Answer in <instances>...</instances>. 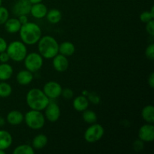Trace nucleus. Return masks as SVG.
I'll return each instance as SVG.
<instances>
[{"label":"nucleus","mask_w":154,"mask_h":154,"mask_svg":"<svg viewBox=\"0 0 154 154\" xmlns=\"http://www.w3.org/2000/svg\"><path fill=\"white\" fill-rule=\"evenodd\" d=\"M20 37L25 45H33L42 38V29L38 24L28 22L21 26Z\"/></svg>","instance_id":"f257e3e1"},{"label":"nucleus","mask_w":154,"mask_h":154,"mask_svg":"<svg viewBox=\"0 0 154 154\" xmlns=\"http://www.w3.org/2000/svg\"><path fill=\"white\" fill-rule=\"evenodd\" d=\"M26 103L30 109L36 111H43L50 102V99L45 94L43 90L34 88L27 93L26 97Z\"/></svg>","instance_id":"f03ea898"},{"label":"nucleus","mask_w":154,"mask_h":154,"mask_svg":"<svg viewBox=\"0 0 154 154\" xmlns=\"http://www.w3.org/2000/svg\"><path fill=\"white\" fill-rule=\"evenodd\" d=\"M38 43L39 54L43 58L50 60L59 54V44L52 36H43L39 39Z\"/></svg>","instance_id":"7ed1b4c3"},{"label":"nucleus","mask_w":154,"mask_h":154,"mask_svg":"<svg viewBox=\"0 0 154 154\" xmlns=\"http://www.w3.org/2000/svg\"><path fill=\"white\" fill-rule=\"evenodd\" d=\"M6 52L11 60L14 62H21L27 55V48L23 42L14 41L8 45Z\"/></svg>","instance_id":"20e7f679"},{"label":"nucleus","mask_w":154,"mask_h":154,"mask_svg":"<svg viewBox=\"0 0 154 154\" xmlns=\"http://www.w3.org/2000/svg\"><path fill=\"white\" fill-rule=\"evenodd\" d=\"M24 120L28 127L32 129H40L45 126V117L40 111L30 110L26 113Z\"/></svg>","instance_id":"39448f33"},{"label":"nucleus","mask_w":154,"mask_h":154,"mask_svg":"<svg viewBox=\"0 0 154 154\" xmlns=\"http://www.w3.org/2000/svg\"><path fill=\"white\" fill-rule=\"evenodd\" d=\"M23 60L26 69L32 73L40 70L44 63L43 57L39 54V53L35 52L27 54Z\"/></svg>","instance_id":"423d86ee"},{"label":"nucleus","mask_w":154,"mask_h":154,"mask_svg":"<svg viewBox=\"0 0 154 154\" xmlns=\"http://www.w3.org/2000/svg\"><path fill=\"white\" fill-rule=\"evenodd\" d=\"M105 129L103 126L97 123H93L84 132V139L89 143H95L103 137Z\"/></svg>","instance_id":"0eeeda50"},{"label":"nucleus","mask_w":154,"mask_h":154,"mask_svg":"<svg viewBox=\"0 0 154 154\" xmlns=\"http://www.w3.org/2000/svg\"><path fill=\"white\" fill-rule=\"evenodd\" d=\"M62 88L61 85L56 81H49L46 83L43 87V92L48 97V99H55L61 96Z\"/></svg>","instance_id":"6e6552de"},{"label":"nucleus","mask_w":154,"mask_h":154,"mask_svg":"<svg viewBox=\"0 0 154 154\" xmlns=\"http://www.w3.org/2000/svg\"><path fill=\"white\" fill-rule=\"evenodd\" d=\"M32 4L29 0H17L12 8V13L15 16L27 15L30 13Z\"/></svg>","instance_id":"1a4fd4ad"},{"label":"nucleus","mask_w":154,"mask_h":154,"mask_svg":"<svg viewBox=\"0 0 154 154\" xmlns=\"http://www.w3.org/2000/svg\"><path fill=\"white\" fill-rule=\"evenodd\" d=\"M45 118L49 120L50 122H52V123L57 121L60 118V114H61L60 107L55 102H50L45 108Z\"/></svg>","instance_id":"9d476101"},{"label":"nucleus","mask_w":154,"mask_h":154,"mask_svg":"<svg viewBox=\"0 0 154 154\" xmlns=\"http://www.w3.org/2000/svg\"><path fill=\"white\" fill-rule=\"evenodd\" d=\"M138 138L143 142H152L154 140V126L152 123L143 125L138 130Z\"/></svg>","instance_id":"9b49d317"},{"label":"nucleus","mask_w":154,"mask_h":154,"mask_svg":"<svg viewBox=\"0 0 154 154\" xmlns=\"http://www.w3.org/2000/svg\"><path fill=\"white\" fill-rule=\"evenodd\" d=\"M69 60L66 56L58 54L53 58V66L58 72H64L69 68Z\"/></svg>","instance_id":"f8f14e48"},{"label":"nucleus","mask_w":154,"mask_h":154,"mask_svg":"<svg viewBox=\"0 0 154 154\" xmlns=\"http://www.w3.org/2000/svg\"><path fill=\"white\" fill-rule=\"evenodd\" d=\"M47 13H48V8H47L46 5L42 4V2L32 5L30 14L33 17L36 18V19H42V18L45 17Z\"/></svg>","instance_id":"ddd939ff"},{"label":"nucleus","mask_w":154,"mask_h":154,"mask_svg":"<svg viewBox=\"0 0 154 154\" xmlns=\"http://www.w3.org/2000/svg\"><path fill=\"white\" fill-rule=\"evenodd\" d=\"M33 78H34V76H33L32 72H29L27 69L20 71L16 76V79L18 84L23 86L29 84L32 81Z\"/></svg>","instance_id":"4468645a"},{"label":"nucleus","mask_w":154,"mask_h":154,"mask_svg":"<svg viewBox=\"0 0 154 154\" xmlns=\"http://www.w3.org/2000/svg\"><path fill=\"white\" fill-rule=\"evenodd\" d=\"M7 122L11 126H17L22 123L24 120V116L20 111H11L7 114Z\"/></svg>","instance_id":"2eb2a0df"},{"label":"nucleus","mask_w":154,"mask_h":154,"mask_svg":"<svg viewBox=\"0 0 154 154\" xmlns=\"http://www.w3.org/2000/svg\"><path fill=\"white\" fill-rule=\"evenodd\" d=\"M4 25L6 31L11 34L18 32L22 26L17 18H8Z\"/></svg>","instance_id":"dca6fc26"},{"label":"nucleus","mask_w":154,"mask_h":154,"mask_svg":"<svg viewBox=\"0 0 154 154\" xmlns=\"http://www.w3.org/2000/svg\"><path fill=\"white\" fill-rule=\"evenodd\" d=\"M72 105L74 109L79 112H83L88 108L89 100L86 96H79L74 99Z\"/></svg>","instance_id":"f3484780"},{"label":"nucleus","mask_w":154,"mask_h":154,"mask_svg":"<svg viewBox=\"0 0 154 154\" xmlns=\"http://www.w3.org/2000/svg\"><path fill=\"white\" fill-rule=\"evenodd\" d=\"M13 141L10 132L5 130H0V149L7 150L11 147Z\"/></svg>","instance_id":"a211bd4d"},{"label":"nucleus","mask_w":154,"mask_h":154,"mask_svg":"<svg viewBox=\"0 0 154 154\" xmlns=\"http://www.w3.org/2000/svg\"><path fill=\"white\" fill-rule=\"evenodd\" d=\"M75 52V46L70 42H63L61 45H59V53L60 54L70 57L73 55Z\"/></svg>","instance_id":"6ab92c4d"},{"label":"nucleus","mask_w":154,"mask_h":154,"mask_svg":"<svg viewBox=\"0 0 154 154\" xmlns=\"http://www.w3.org/2000/svg\"><path fill=\"white\" fill-rule=\"evenodd\" d=\"M14 73L13 68L7 63L0 64V81H7L11 78Z\"/></svg>","instance_id":"aec40b11"},{"label":"nucleus","mask_w":154,"mask_h":154,"mask_svg":"<svg viewBox=\"0 0 154 154\" xmlns=\"http://www.w3.org/2000/svg\"><path fill=\"white\" fill-rule=\"evenodd\" d=\"M48 138L44 134H39L37 135L32 140V147L36 150H40L44 148L48 144Z\"/></svg>","instance_id":"412c9836"},{"label":"nucleus","mask_w":154,"mask_h":154,"mask_svg":"<svg viewBox=\"0 0 154 154\" xmlns=\"http://www.w3.org/2000/svg\"><path fill=\"white\" fill-rule=\"evenodd\" d=\"M141 117L147 123H154V108L153 105H147L141 111Z\"/></svg>","instance_id":"4be33fe9"},{"label":"nucleus","mask_w":154,"mask_h":154,"mask_svg":"<svg viewBox=\"0 0 154 154\" xmlns=\"http://www.w3.org/2000/svg\"><path fill=\"white\" fill-rule=\"evenodd\" d=\"M47 20L49 23L52 24H56L58 23L62 19V13L60 10L58 9H51L49 11H48V13H47L46 16Z\"/></svg>","instance_id":"5701e85b"},{"label":"nucleus","mask_w":154,"mask_h":154,"mask_svg":"<svg viewBox=\"0 0 154 154\" xmlns=\"http://www.w3.org/2000/svg\"><path fill=\"white\" fill-rule=\"evenodd\" d=\"M82 118L84 121L88 124H93L97 121V115L92 110L87 109L83 111Z\"/></svg>","instance_id":"b1692460"},{"label":"nucleus","mask_w":154,"mask_h":154,"mask_svg":"<svg viewBox=\"0 0 154 154\" xmlns=\"http://www.w3.org/2000/svg\"><path fill=\"white\" fill-rule=\"evenodd\" d=\"M34 153V148L28 144H21L13 150L14 154H33Z\"/></svg>","instance_id":"393cba45"},{"label":"nucleus","mask_w":154,"mask_h":154,"mask_svg":"<svg viewBox=\"0 0 154 154\" xmlns=\"http://www.w3.org/2000/svg\"><path fill=\"white\" fill-rule=\"evenodd\" d=\"M12 93V87L6 82H0V97L7 98Z\"/></svg>","instance_id":"a878e982"},{"label":"nucleus","mask_w":154,"mask_h":154,"mask_svg":"<svg viewBox=\"0 0 154 154\" xmlns=\"http://www.w3.org/2000/svg\"><path fill=\"white\" fill-rule=\"evenodd\" d=\"M9 18V12L6 8L0 6V25H3Z\"/></svg>","instance_id":"bb28decb"},{"label":"nucleus","mask_w":154,"mask_h":154,"mask_svg":"<svg viewBox=\"0 0 154 154\" xmlns=\"http://www.w3.org/2000/svg\"><path fill=\"white\" fill-rule=\"evenodd\" d=\"M154 19V16L151 14L150 11H144L140 14V20L142 23H147V22Z\"/></svg>","instance_id":"cd10ccee"},{"label":"nucleus","mask_w":154,"mask_h":154,"mask_svg":"<svg viewBox=\"0 0 154 154\" xmlns=\"http://www.w3.org/2000/svg\"><path fill=\"white\" fill-rule=\"evenodd\" d=\"M145 55L148 60H154V44H150L147 46L145 51Z\"/></svg>","instance_id":"c85d7f7f"},{"label":"nucleus","mask_w":154,"mask_h":154,"mask_svg":"<svg viewBox=\"0 0 154 154\" xmlns=\"http://www.w3.org/2000/svg\"><path fill=\"white\" fill-rule=\"evenodd\" d=\"M146 31L150 36L153 37L154 35V20H151L146 23Z\"/></svg>","instance_id":"c756f323"},{"label":"nucleus","mask_w":154,"mask_h":154,"mask_svg":"<svg viewBox=\"0 0 154 154\" xmlns=\"http://www.w3.org/2000/svg\"><path fill=\"white\" fill-rule=\"evenodd\" d=\"M74 93L71 89L69 88H66L64 90H62L61 96H63V98H65L66 99H70L73 97Z\"/></svg>","instance_id":"7c9ffc66"},{"label":"nucleus","mask_w":154,"mask_h":154,"mask_svg":"<svg viewBox=\"0 0 154 154\" xmlns=\"http://www.w3.org/2000/svg\"><path fill=\"white\" fill-rule=\"evenodd\" d=\"M144 147V143L141 140H138V141H135V142L133 143V148L134 150H136V151H139V150H141Z\"/></svg>","instance_id":"2f4dec72"},{"label":"nucleus","mask_w":154,"mask_h":154,"mask_svg":"<svg viewBox=\"0 0 154 154\" xmlns=\"http://www.w3.org/2000/svg\"><path fill=\"white\" fill-rule=\"evenodd\" d=\"M9 60H10V57H9L8 54V53L6 51L0 53V62L2 63H8Z\"/></svg>","instance_id":"473e14b6"},{"label":"nucleus","mask_w":154,"mask_h":154,"mask_svg":"<svg viewBox=\"0 0 154 154\" xmlns=\"http://www.w3.org/2000/svg\"><path fill=\"white\" fill-rule=\"evenodd\" d=\"M7 47H8V44L7 42H6V41L3 38L0 37V53L6 51Z\"/></svg>","instance_id":"72a5a7b5"},{"label":"nucleus","mask_w":154,"mask_h":154,"mask_svg":"<svg viewBox=\"0 0 154 154\" xmlns=\"http://www.w3.org/2000/svg\"><path fill=\"white\" fill-rule=\"evenodd\" d=\"M19 20L20 23H21V25H23V24L29 22L28 17L27 15H21V16H19L17 18Z\"/></svg>","instance_id":"f704fd0d"},{"label":"nucleus","mask_w":154,"mask_h":154,"mask_svg":"<svg viewBox=\"0 0 154 154\" xmlns=\"http://www.w3.org/2000/svg\"><path fill=\"white\" fill-rule=\"evenodd\" d=\"M148 84L150 87V88H153L154 87V73L152 72L148 78Z\"/></svg>","instance_id":"c9c22d12"},{"label":"nucleus","mask_w":154,"mask_h":154,"mask_svg":"<svg viewBox=\"0 0 154 154\" xmlns=\"http://www.w3.org/2000/svg\"><path fill=\"white\" fill-rule=\"evenodd\" d=\"M29 1L30 3L32 5V4H37V3L42 2V0H29Z\"/></svg>","instance_id":"e433bc0d"},{"label":"nucleus","mask_w":154,"mask_h":154,"mask_svg":"<svg viewBox=\"0 0 154 154\" xmlns=\"http://www.w3.org/2000/svg\"><path fill=\"white\" fill-rule=\"evenodd\" d=\"M5 123V121L4 118L2 117H0V126H3Z\"/></svg>","instance_id":"4c0bfd02"},{"label":"nucleus","mask_w":154,"mask_h":154,"mask_svg":"<svg viewBox=\"0 0 154 154\" xmlns=\"http://www.w3.org/2000/svg\"><path fill=\"white\" fill-rule=\"evenodd\" d=\"M150 13H151V14L153 15V16H154V7H153V6H152L151 11H150Z\"/></svg>","instance_id":"58836bf2"},{"label":"nucleus","mask_w":154,"mask_h":154,"mask_svg":"<svg viewBox=\"0 0 154 154\" xmlns=\"http://www.w3.org/2000/svg\"><path fill=\"white\" fill-rule=\"evenodd\" d=\"M5 151L4 150H1L0 149V154H5Z\"/></svg>","instance_id":"ea45409f"},{"label":"nucleus","mask_w":154,"mask_h":154,"mask_svg":"<svg viewBox=\"0 0 154 154\" xmlns=\"http://www.w3.org/2000/svg\"><path fill=\"white\" fill-rule=\"evenodd\" d=\"M2 0H0V6L2 5Z\"/></svg>","instance_id":"a19ab883"}]
</instances>
